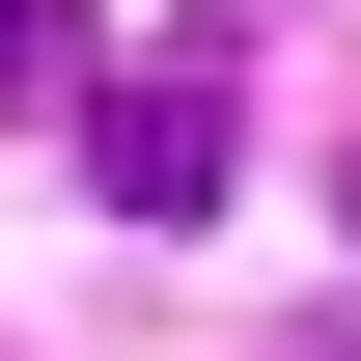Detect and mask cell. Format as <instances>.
<instances>
[{
    "mask_svg": "<svg viewBox=\"0 0 361 361\" xmlns=\"http://www.w3.org/2000/svg\"><path fill=\"white\" fill-rule=\"evenodd\" d=\"M223 167H250V84L223 56H111L84 84V195L111 223H223Z\"/></svg>",
    "mask_w": 361,
    "mask_h": 361,
    "instance_id": "1",
    "label": "cell"
},
{
    "mask_svg": "<svg viewBox=\"0 0 361 361\" xmlns=\"http://www.w3.org/2000/svg\"><path fill=\"white\" fill-rule=\"evenodd\" d=\"M111 84V28H84V0H0V111H84Z\"/></svg>",
    "mask_w": 361,
    "mask_h": 361,
    "instance_id": "2",
    "label": "cell"
}]
</instances>
